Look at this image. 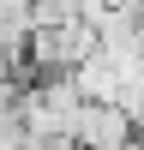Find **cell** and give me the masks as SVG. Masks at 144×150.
Returning <instances> with one entry per match:
<instances>
[{"label":"cell","mask_w":144,"mask_h":150,"mask_svg":"<svg viewBox=\"0 0 144 150\" xmlns=\"http://www.w3.org/2000/svg\"><path fill=\"white\" fill-rule=\"evenodd\" d=\"M132 132H138V126L120 114V102H78L66 144H72V150H126Z\"/></svg>","instance_id":"obj_1"},{"label":"cell","mask_w":144,"mask_h":150,"mask_svg":"<svg viewBox=\"0 0 144 150\" xmlns=\"http://www.w3.org/2000/svg\"><path fill=\"white\" fill-rule=\"evenodd\" d=\"M126 66H132V60H114V54H102V48H96L90 60H78V66L66 72V84L78 90V102H114Z\"/></svg>","instance_id":"obj_2"},{"label":"cell","mask_w":144,"mask_h":150,"mask_svg":"<svg viewBox=\"0 0 144 150\" xmlns=\"http://www.w3.org/2000/svg\"><path fill=\"white\" fill-rule=\"evenodd\" d=\"M114 102H120V114H126L132 126H144V60H132V66H126V78H120V96H114Z\"/></svg>","instance_id":"obj_3"},{"label":"cell","mask_w":144,"mask_h":150,"mask_svg":"<svg viewBox=\"0 0 144 150\" xmlns=\"http://www.w3.org/2000/svg\"><path fill=\"white\" fill-rule=\"evenodd\" d=\"M126 18H132V54L144 60V0H132V12H126Z\"/></svg>","instance_id":"obj_4"},{"label":"cell","mask_w":144,"mask_h":150,"mask_svg":"<svg viewBox=\"0 0 144 150\" xmlns=\"http://www.w3.org/2000/svg\"><path fill=\"white\" fill-rule=\"evenodd\" d=\"M78 6H84V18H96V12H126L132 0H78Z\"/></svg>","instance_id":"obj_5"}]
</instances>
